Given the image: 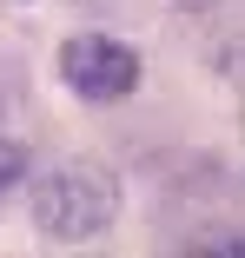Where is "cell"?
I'll use <instances>...</instances> for the list:
<instances>
[{
  "mask_svg": "<svg viewBox=\"0 0 245 258\" xmlns=\"http://www.w3.org/2000/svg\"><path fill=\"white\" fill-rule=\"evenodd\" d=\"M119 219V185L106 166H53L40 185H33V225L40 238L53 245H73V238H100L106 225Z\"/></svg>",
  "mask_w": 245,
  "mask_h": 258,
  "instance_id": "cell-1",
  "label": "cell"
},
{
  "mask_svg": "<svg viewBox=\"0 0 245 258\" xmlns=\"http://www.w3.org/2000/svg\"><path fill=\"white\" fill-rule=\"evenodd\" d=\"M60 80L80 99H100L106 106V99H126L139 86V53L119 46V40H106V33H73L60 46Z\"/></svg>",
  "mask_w": 245,
  "mask_h": 258,
  "instance_id": "cell-2",
  "label": "cell"
},
{
  "mask_svg": "<svg viewBox=\"0 0 245 258\" xmlns=\"http://www.w3.org/2000/svg\"><path fill=\"white\" fill-rule=\"evenodd\" d=\"M20 172H27V152H20V146H7V139H0V199H7V192L20 185Z\"/></svg>",
  "mask_w": 245,
  "mask_h": 258,
  "instance_id": "cell-3",
  "label": "cell"
}]
</instances>
